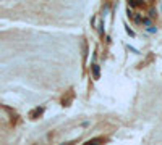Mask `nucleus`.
I'll return each instance as SVG.
<instances>
[{
	"label": "nucleus",
	"mask_w": 162,
	"mask_h": 145,
	"mask_svg": "<svg viewBox=\"0 0 162 145\" xmlns=\"http://www.w3.org/2000/svg\"><path fill=\"white\" fill-rule=\"evenodd\" d=\"M42 111H44V108H36V110H34V111L33 113H31V116H33V118H34V116H37V115H41V113Z\"/></svg>",
	"instance_id": "3"
},
{
	"label": "nucleus",
	"mask_w": 162,
	"mask_h": 145,
	"mask_svg": "<svg viewBox=\"0 0 162 145\" xmlns=\"http://www.w3.org/2000/svg\"><path fill=\"white\" fill-rule=\"evenodd\" d=\"M93 73H94V79H99V66L93 65Z\"/></svg>",
	"instance_id": "2"
},
{
	"label": "nucleus",
	"mask_w": 162,
	"mask_h": 145,
	"mask_svg": "<svg viewBox=\"0 0 162 145\" xmlns=\"http://www.w3.org/2000/svg\"><path fill=\"white\" fill-rule=\"evenodd\" d=\"M102 144H104V139H102V137H96V139L88 140L84 145H102Z\"/></svg>",
	"instance_id": "1"
}]
</instances>
